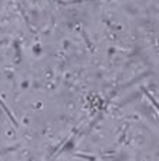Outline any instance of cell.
<instances>
[{"instance_id":"obj_1","label":"cell","mask_w":159,"mask_h":161,"mask_svg":"<svg viewBox=\"0 0 159 161\" xmlns=\"http://www.w3.org/2000/svg\"><path fill=\"white\" fill-rule=\"evenodd\" d=\"M145 92H146V91H145ZM146 97H148V98H149V99H151V101H152V104H153V105H155V107H156V109H158V111H159V105H158V104H156V101H155V99H153V98H152V97H151V94H148V92H146Z\"/></svg>"}]
</instances>
